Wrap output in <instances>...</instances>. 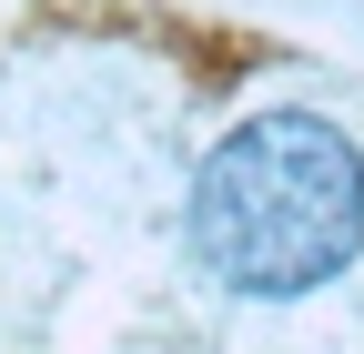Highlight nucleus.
Returning a JSON list of instances; mask_svg holds the SVG:
<instances>
[{
    "label": "nucleus",
    "instance_id": "1",
    "mask_svg": "<svg viewBox=\"0 0 364 354\" xmlns=\"http://www.w3.org/2000/svg\"><path fill=\"white\" fill-rule=\"evenodd\" d=\"M193 263L243 304L324 294L364 253V152L324 112H253L193 172L182 203Z\"/></svg>",
    "mask_w": 364,
    "mask_h": 354
}]
</instances>
